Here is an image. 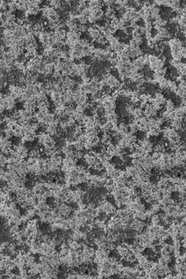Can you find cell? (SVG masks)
<instances>
[{"label":"cell","instance_id":"obj_20","mask_svg":"<svg viewBox=\"0 0 186 279\" xmlns=\"http://www.w3.org/2000/svg\"><path fill=\"white\" fill-rule=\"evenodd\" d=\"M118 129H119V132L121 133H123V135L126 134V133H129L128 124L123 123V122H121V123H119Z\"/></svg>","mask_w":186,"mask_h":279},{"label":"cell","instance_id":"obj_36","mask_svg":"<svg viewBox=\"0 0 186 279\" xmlns=\"http://www.w3.org/2000/svg\"><path fill=\"white\" fill-rule=\"evenodd\" d=\"M69 249L70 248H60V251H59L60 256L62 257H64L69 255Z\"/></svg>","mask_w":186,"mask_h":279},{"label":"cell","instance_id":"obj_19","mask_svg":"<svg viewBox=\"0 0 186 279\" xmlns=\"http://www.w3.org/2000/svg\"><path fill=\"white\" fill-rule=\"evenodd\" d=\"M106 116H107V119L109 122H112L114 124H118L119 116L115 112H112L110 114H107Z\"/></svg>","mask_w":186,"mask_h":279},{"label":"cell","instance_id":"obj_21","mask_svg":"<svg viewBox=\"0 0 186 279\" xmlns=\"http://www.w3.org/2000/svg\"><path fill=\"white\" fill-rule=\"evenodd\" d=\"M77 20L79 23L80 25H87L88 22V16H85L83 13H80L79 16L76 17Z\"/></svg>","mask_w":186,"mask_h":279},{"label":"cell","instance_id":"obj_40","mask_svg":"<svg viewBox=\"0 0 186 279\" xmlns=\"http://www.w3.org/2000/svg\"><path fill=\"white\" fill-rule=\"evenodd\" d=\"M17 202H16V200H12V201L9 203L8 206L10 207L12 209H17Z\"/></svg>","mask_w":186,"mask_h":279},{"label":"cell","instance_id":"obj_37","mask_svg":"<svg viewBox=\"0 0 186 279\" xmlns=\"http://www.w3.org/2000/svg\"><path fill=\"white\" fill-rule=\"evenodd\" d=\"M133 39L135 40V41L137 43V44L139 45V46H140L141 44H143V43H144V38H143V37H132Z\"/></svg>","mask_w":186,"mask_h":279},{"label":"cell","instance_id":"obj_22","mask_svg":"<svg viewBox=\"0 0 186 279\" xmlns=\"http://www.w3.org/2000/svg\"><path fill=\"white\" fill-rule=\"evenodd\" d=\"M24 42H25V44H32L34 43V41H36V37L34 36V34H27L24 37Z\"/></svg>","mask_w":186,"mask_h":279},{"label":"cell","instance_id":"obj_41","mask_svg":"<svg viewBox=\"0 0 186 279\" xmlns=\"http://www.w3.org/2000/svg\"><path fill=\"white\" fill-rule=\"evenodd\" d=\"M134 202H136V203H142V197L140 195L134 196Z\"/></svg>","mask_w":186,"mask_h":279},{"label":"cell","instance_id":"obj_24","mask_svg":"<svg viewBox=\"0 0 186 279\" xmlns=\"http://www.w3.org/2000/svg\"><path fill=\"white\" fill-rule=\"evenodd\" d=\"M72 144H73L74 147L76 151H83V150L85 149L84 143H81L80 141H75V142H73Z\"/></svg>","mask_w":186,"mask_h":279},{"label":"cell","instance_id":"obj_26","mask_svg":"<svg viewBox=\"0 0 186 279\" xmlns=\"http://www.w3.org/2000/svg\"><path fill=\"white\" fill-rule=\"evenodd\" d=\"M5 170L8 171H17L18 170V164H7L5 166Z\"/></svg>","mask_w":186,"mask_h":279},{"label":"cell","instance_id":"obj_31","mask_svg":"<svg viewBox=\"0 0 186 279\" xmlns=\"http://www.w3.org/2000/svg\"><path fill=\"white\" fill-rule=\"evenodd\" d=\"M39 262L41 264H50V261H49V257L44 254H40L39 257Z\"/></svg>","mask_w":186,"mask_h":279},{"label":"cell","instance_id":"obj_25","mask_svg":"<svg viewBox=\"0 0 186 279\" xmlns=\"http://www.w3.org/2000/svg\"><path fill=\"white\" fill-rule=\"evenodd\" d=\"M24 138L26 140L27 143H33L35 141L36 138H37V134H26L24 136Z\"/></svg>","mask_w":186,"mask_h":279},{"label":"cell","instance_id":"obj_12","mask_svg":"<svg viewBox=\"0 0 186 279\" xmlns=\"http://www.w3.org/2000/svg\"><path fill=\"white\" fill-rule=\"evenodd\" d=\"M115 15H116V11L115 10V9H113V7H107L105 9V17L108 19L109 20H111L113 18H115L116 16Z\"/></svg>","mask_w":186,"mask_h":279},{"label":"cell","instance_id":"obj_38","mask_svg":"<svg viewBox=\"0 0 186 279\" xmlns=\"http://www.w3.org/2000/svg\"><path fill=\"white\" fill-rule=\"evenodd\" d=\"M92 216H94L95 219H97L98 217L99 216L100 212L99 211V209H98L97 208H95V209L92 210Z\"/></svg>","mask_w":186,"mask_h":279},{"label":"cell","instance_id":"obj_2","mask_svg":"<svg viewBox=\"0 0 186 279\" xmlns=\"http://www.w3.org/2000/svg\"><path fill=\"white\" fill-rule=\"evenodd\" d=\"M50 36H51V35H50L48 32L46 31V30L42 31L39 34L38 40H39L40 43L41 44V46H42L43 49L50 47Z\"/></svg>","mask_w":186,"mask_h":279},{"label":"cell","instance_id":"obj_3","mask_svg":"<svg viewBox=\"0 0 186 279\" xmlns=\"http://www.w3.org/2000/svg\"><path fill=\"white\" fill-rule=\"evenodd\" d=\"M101 202H102V206H103L104 212H105L109 216H111L115 215L117 209L112 202H110L108 200H102V201H101Z\"/></svg>","mask_w":186,"mask_h":279},{"label":"cell","instance_id":"obj_8","mask_svg":"<svg viewBox=\"0 0 186 279\" xmlns=\"http://www.w3.org/2000/svg\"><path fill=\"white\" fill-rule=\"evenodd\" d=\"M88 34H89V37H91L92 39H93L95 41L98 39V37H99L100 32L95 27V26L93 25L92 26H90L89 30H88Z\"/></svg>","mask_w":186,"mask_h":279},{"label":"cell","instance_id":"obj_30","mask_svg":"<svg viewBox=\"0 0 186 279\" xmlns=\"http://www.w3.org/2000/svg\"><path fill=\"white\" fill-rule=\"evenodd\" d=\"M150 222H151L152 224H154V225L159 224L160 222V217H159V216H158V214H154V215H153L152 216H151V218H150Z\"/></svg>","mask_w":186,"mask_h":279},{"label":"cell","instance_id":"obj_7","mask_svg":"<svg viewBox=\"0 0 186 279\" xmlns=\"http://www.w3.org/2000/svg\"><path fill=\"white\" fill-rule=\"evenodd\" d=\"M76 84L77 82L75 81V80L71 78V76H68V77L64 78V88L66 89V91L75 89Z\"/></svg>","mask_w":186,"mask_h":279},{"label":"cell","instance_id":"obj_9","mask_svg":"<svg viewBox=\"0 0 186 279\" xmlns=\"http://www.w3.org/2000/svg\"><path fill=\"white\" fill-rule=\"evenodd\" d=\"M157 34L160 35V37H162V39L165 40H169L171 39V37H172V34L171 33L170 30L168 29H167L166 27L165 28H161L160 30H159L157 31Z\"/></svg>","mask_w":186,"mask_h":279},{"label":"cell","instance_id":"obj_14","mask_svg":"<svg viewBox=\"0 0 186 279\" xmlns=\"http://www.w3.org/2000/svg\"><path fill=\"white\" fill-rule=\"evenodd\" d=\"M86 141L88 142H89L90 144H92L93 146V148L97 147L99 145L100 142H101V139L99 138V136H92V137H89V138L86 139Z\"/></svg>","mask_w":186,"mask_h":279},{"label":"cell","instance_id":"obj_17","mask_svg":"<svg viewBox=\"0 0 186 279\" xmlns=\"http://www.w3.org/2000/svg\"><path fill=\"white\" fill-rule=\"evenodd\" d=\"M49 5L57 11L61 10V8H62L61 1H58V0H51V1H49Z\"/></svg>","mask_w":186,"mask_h":279},{"label":"cell","instance_id":"obj_5","mask_svg":"<svg viewBox=\"0 0 186 279\" xmlns=\"http://www.w3.org/2000/svg\"><path fill=\"white\" fill-rule=\"evenodd\" d=\"M131 228L134 230H136L137 232H142L144 229L146 227V224H145V221H142L139 219H134L133 221L131 222Z\"/></svg>","mask_w":186,"mask_h":279},{"label":"cell","instance_id":"obj_23","mask_svg":"<svg viewBox=\"0 0 186 279\" xmlns=\"http://www.w3.org/2000/svg\"><path fill=\"white\" fill-rule=\"evenodd\" d=\"M125 170H126V171H127L130 175H131L132 177L137 175V169H136V167H134V166H133V165L126 166V169Z\"/></svg>","mask_w":186,"mask_h":279},{"label":"cell","instance_id":"obj_29","mask_svg":"<svg viewBox=\"0 0 186 279\" xmlns=\"http://www.w3.org/2000/svg\"><path fill=\"white\" fill-rule=\"evenodd\" d=\"M106 151H109V153L113 154V156H115V151H116V145H115L114 144H109L107 147H106Z\"/></svg>","mask_w":186,"mask_h":279},{"label":"cell","instance_id":"obj_18","mask_svg":"<svg viewBox=\"0 0 186 279\" xmlns=\"http://www.w3.org/2000/svg\"><path fill=\"white\" fill-rule=\"evenodd\" d=\"M165 110L168 111V112H171V111H174L175 110V102L171 100V99H167L166 101V103H165Z\"/></svg>","mask_w":186,"mask_h":279},{"label":"cell","instance_id":"obj_13","mask_svg":"<svg viewBox=\"0 0 186 279\" xmlns=\"http://www.w3.org/2000/svg\"><path fill=\"white\" fill-rule=\"evenodd\" d=\"M132 116L134 117V120H139L144 116V111L139 107H136L134 108V111L132 112Z\"/></svg>","mask_w":186,"mask_h":279},{"label":"cell","instance_id":"obj_16","mask_svg":"<svg viewBox=\"0 0 186 279\" xmlns=\"http://www.w3.org/2000/svg\"><path fill=\"white\" fill-rule=\"evenodd\" d=\"M160 209H161V205L158 202H154L150 206L149 210L152 213V215H154V214L158 213L160 211Z\"/></svg>","mask_w":186,"mask_h":279},{"label":"cell","instance_id":"obj_32","mask_svg":"<svg viewBox=\"0 0 186 279\" xmlns=\"http://www.w3.org/2000/svg\"><path fill=\"white\" fill-rule=\"evenodd\" d=\"M162 157V153L158 151H154L151 154V157L154 161H158V160L161 159Z\"/></svg>","mask_w":186,"mask_h":279},{"label":"cell","instance_id":"obj_11","mask_svg":"<svg viewBox=\"0 0 186 279\" xmlns=\"http://www.w3.org/2000/svg\"><path fill=\"white\" fill-rule=\"evenodd\" d=\"M115 250H116V252L118 253L119 256L120 257L122 260H123V257H125L129 252L128 248L126 247H125L124 245H123L122 243H121V244H119V245L116 247Z\"/></svg>","mask_w":186,"mask_h":279},{"label":"cell","instance_id":"obj_39","mask_svg":"<svg viewBox=\"0 0 186 279\" xmlns=\"http://www.w3.org/2000/svg\"><path fill=\"white\" fill-rule=\"evenodd\" d=\"M180 52H181V58L186 60V46H183V47H181Z\"/></svg>","mask_w":186,"mask_h":279},{"label":"cell","instance_id":"obj_6","mask_svg":"<svg viewBox=\"0 0 186 279\" xmlns=\"http://www.w3.org/2000/svg\"><path fill=\"white\" fill-rule=\"evenodd\" d=\"M133 65L134 68L136 69V71H143L144 68L146 67L144 65V55H142L139 58H136L134 59L133 61Z\"/></svg>","mask_w":186,"mask_h":279},{"label":"cell","instance_id":"obj_1","mask_svg":"<svg viewBox=\"0 0 186 279\" xmlns=\"http://www.w3.org/2000/svg\"><path fill=\"white\" fill-rule=\"evenodd\" d=\"M103 78H105L106 83H107L108 86L111 88L113 90H119L121 87V81L120 79L116 78L115 75H106L103 76Z\"/></svg>","mask_w":186,"mask_h":279},{"label":"cell","instance_id":"obj_10","mask_svg":"<svg viewBox=\"0 0 186 279\" xmlns=\"http://www.w3.org/2000/svg\"><path fill=\"white\" fill-rule=\"evenodd\" d=\"M67 33L68 32L66 31L65 29H61L60 27H58V26L54 31V34L55 36L58 37V39L61 40H65L66 37H67Z\"/></svg>","mask_w":186,"mask_h":279},{"label":"cell","instance_id":"obj_34","mask_svg":"<svg viewBox=\"0 0 186 279\" xmlns=\"http://www.w3.org/2000/svg\"><path fill=\"white\" fill-rule=\"evenodd\" d=\"M20 230L19 226V225H14L13 227H9V233L10 234H16Z\"/></svg>","mask_w":186,"mask_h":279},{"label":"cell","instance_id":"obj_33","mask_svg":"<svg viewBox=\"0 0 186 279\" xmlns=\"http://www.w3.org/2000/svg\"><path fill=\"white\" fill-rule=\"evenodd\" d=\"M26 161H27V164H28L29 166H34V165L37 164V157H29L26 160Z\"/></svg>","mask_w":186,"mask_h":279},{"label":"cell","instance_id":"obj_27","mask_svg":"<svg viewBox=\"0 0 186 279\" xmlns=\"http://www.w3.org/2000/svg\"><path fill=\"white\" fill-rule=\"evenodd\" d=\"M69 246H70V248L73 249V250H81V247H80V244H79V241H76V240H72V241L69 243Z\"/></svg>","mask_w":186,"mask_h":279},{"label":"cell","instance_id":"obj_35","mask_svg":"<svg viewBox=\"0 0 186 279\" xmlns=\"http://www.w3.org/2000/svg\"><path fill=\"white\" fill-rule=\"evenodd\" d=\"M181 61L178 60V59H173V58H172V59L170 61L171 65V67H173V68H178V66L181 65Z\"/></svg>","mask_w":186,"mask_h":279},{"label":"cell","instance_id":"obj_4","mask_svg":"<svg viewBox=\"0 0 186 279\" xmlns=\"http://www.w3.org/2000/svg\"><path fill=\"white\" fill-rule=\"evenodd\" d=\"M50 99L52 101L54 107H58L61 106V97H62V93L59 91L54 90L50 95Z\"/></svg>","mask_w":186,"mask_h":279},{"label":"cell","instance_id":"obj_28","mask_svg":"<svg viewBox=\"0 0 186 279\" xmlns=\"http://www.w3.org/2000/svg\"><path fill=\"white\" fill-rule=\"evenodd\" d=\"M85 107L83 105H76L75 109V112L79 114H85Z\"/></svg>","mask_w":186,"mask_h":279},{"label":"cell","instance_id":"obj_15","mask_svg":"<svg viewBox=\"0 0 186 279\" xmlns=\"http://www.w3.org/2000/svg\"><path fill=\"white\" fill-rule=\"evenodd\" d=\"M93 17L95 18V19L97 21H101L102 19L104 18L105 16V12L102 10V9H99V10H97L94 12V13H90Z\"/></svg>","mask_w":186,"mask_h":279}]
</instances>
